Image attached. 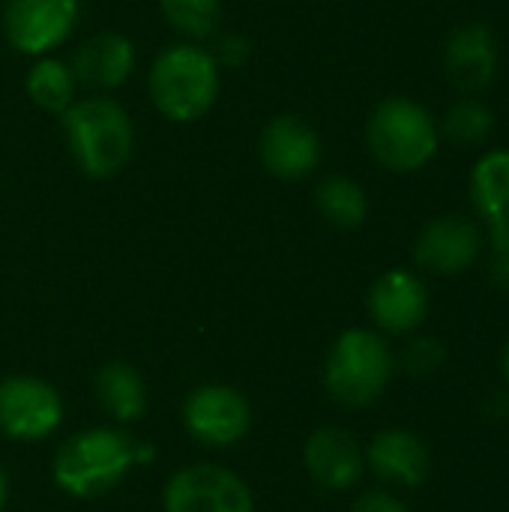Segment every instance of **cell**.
Returning <instances> with one entry per match:
<instances>
[{
    "mask_svg": "<svg viewBox=\"0 0 509 512\" xmlns=\"http://www.w3.org/2000/svg\"><path fill=\"white\" fill-rule=\"evenodd\" d=\"M60 129L75 168L90 180L117 177L135 153V123L105 93L78 96L60 114Z\"/></svg>",
    "mask_w": 509,
    "mask_h": 512,
    "instance_id": "cell-1",
    "label": "cell"
},
{
    "mask_svg": "<svg viewBox=\"0 0 509 512\" xmlns=\"http://www.w3.org/2000/svg\"><path fill=\"white\" fill-rule=\"evenodd\" d=\"M153 456L156 453L150 444H135L120 429L96 426L60 444L51 474L66 495L87 501L120 486L132 474V468L153 462Z\"/></svg>",
    "mask_w": 509,
    "mask_h": 512,
    "instance_id": "cell-2",
    "label": "cell"
},
{
    "mask_svg": "<svg viewBox=\"0 0 509 512\" xmlns=\"http://www.w3.org/2000/svg\"><path fill=\"white\" fill-rule=\"evenodd\" d=\"M222 66L204 42L165 45L147 72V93L153 108L171 123L201 120L219 99Z\"/></svg>",
    "mask_w": 509,
    "mask_h": 512,
    "instance_id": "cell-3",
    "label": "cell"
},
{
    "mask_svg": "<svg viewBox=\"0 0 509 512\" xmlns=\"http://www.w3.org/2000/svg\"><path fill=\"white\" fill-rule=\"evenodd\" d=\"M396 357L384 333L351 327L339 333L324 363V387L345 408L375 405L393 381Z\"/></svg>",
    "mask_w": 509,
    "mask_h": 512,
    "instance_id": "cell-4",
    "label": "cell"
},
{
    "mask_svg": "<svg viewBox=\"0 0 509 512\" xmlns=\"http://www.w3.org/2000/svg\"><path fill=\"white\" fill-rule=\"evenodd\" d=\"M435 117L408 96L381 99L366 120V144L378 165L396 174H414L438 153Z\"/></svg>",
    "mask_w": 509,
    "mask_h": 512,
    "instance_id": "cell-5",
    "label": "cell"
},
{
    "mask_svg": "<svg viewBox=\"0 0 509 512\" xmlns=\"http://www.w3.org/2000/svg\"><path fill=\"white\" fill-rule=\"evenodd\" d=\"M165 512H255V498L240 474L222 465H186L165 483Z\"/></svg>",
    "mask_w": 509,
    "mask_h": 512,
    "instance_id": "cell-6",
    "label": "cell"
},
{
    "mask_svg": "<svg viewBox=\"0 0 509 512\" xmlns=\"http://www.w3.org/2000/svg\"><path fill=\"white\" fill-rule=\"evenodd\" d=\"M78 15V0H6L3 33L18 54L45 57L72 39Z\"/></svg>",
    "mask_w": 509,
    "mask_h": 512,
    "instance_id": "cell-7",
    "label": "cell"
},
{
    "mask_svg": "<svg viewBox=\"0 0 509 512\" xmlns=\"http://www.w3.org/2000/svg\"><path fill=\"white\" fill-rule=\"evenodd\" d=\"M183 426L192 441L225 450L240 444L252 426V408L237 387L204 384L183 402Z\"/></svg>",
    "mask_w": 509,
    "mask_h": 512,
    "instance_id": "cell-8",
    "label": "cell"
},
{
    "mask_svg": "<svg viewBox=\"0 0 509 512\" xmlns=\"http://www.w3.org/2000/svg\"><path fill=\"white\" fill-rule=\"evenodd\" d=\"M63 423L60 393L33 375H12L0 381V435L12 441H45Z\"/></svg>",
    "mask_w": 509,
    "mask_h": 512,
    "instance_id": "cell-9",
    "label": "cell"
},
{
    "mask_svg": "<svg viewBox=\"0 0 509 512\" xmlns=\"http://www.w3.org/2000/svg\"><path fill=\"white\" fill-rule=\"evenodd\" d=\"M321 159V135L300 114H276L258 132V162L276 180H306L318 171Z\"/></svg>",
    "mask_w": 509,
    "mask_h": 512,
    "instance_id": "cell-10",
    "label": "cell"
},
{
    "mask_svg": "<svg viewBox=\"0 0 509 512\" xmlns=\"http://www.w3.org/2000/svg\"><path fill=\"white\" fill-rule=\"evenodd\" d=\"M366 306L378 333L408 336L429 315V288L417 273L396 267L372 282Z\"/></svg>",
    "mask_w": 509,
    "mask_h": 512,
    "instance_id": "cell-11",
    "label": "cell"
},
{
    "mask_svg": "<svg viewBox=\"0 0 509 512\" xmlns=\"http://www.w3.org/2000/svg\"><path fill=\"white\" fill-rule=\"evenodd\" d=\"M303 465L312 483L324 492H348L360 483L366 471V456L360 441L348 429L324 426L306 438Z\"/></svg>",
    "mask_w": 509,
    "mask_h": 512,
    "instance_id": "cell-12",
    "label": "cell"
},
{
    "mask_svg": "<svg viewBox=\"0 0 509 512\" xmlns=\"http://www.w3.org/2000/svg\"><path fill=\"white\" fill-rule=\"evenodd\" d=\"M480 231L465 216L432 219L414 243V261L435 276H459L480 258Z\"/></svg>",
    "mask_w": 509,
    "mask_h": 512,
    "instance_id": "cell-13",
    "label": "cell"
},
{
    "mask_svg": "<svg viewBox=\"0 0 509 512\" xmlns=\"http://www.w3.org/2000/svg\"><path fill=\"white\" fill-rule=\"evenodd\" d=\"M69 66L75 72L78 87L90 93H111L132 78L138 66V51L129 36L117 30H105V33H93L90 39H84L75 48Z\"/></svg>",
    "mask_w": 509,
    "mask_h": 512,
    "instance_id": "cell-14",
    "label": "cell"
},
{
    "mask_svg": "<svg viewBox=\"0 0 509 512\" xmlns=\"http://www.w3.org/2000/svg\"><path fill=\"white\" fill-rule=\"evenodd\" d=\"M363 456L366 468L393 489H417L432 474V453L411 429H381Z\"/></svg>",
    "mask_w": 509,
    "mask_h": 512,
    "instance_id": "cell-15",
    "label": "cell"
},
{
    "mask_svg": "<svg viewBox=\"0 0 509 512\" xmlns=\"http://www.w3.org/2000/svg\"><path fill=\"white\" fill-rule=\"evenodd\" d=\"M444 72L468 96L492 87L498 75L495 33L483 21L459 24L444 45Z\"/></svg>",
    "mask_w": 509,
    "mask_h": 512,
    "instance_id": "cell-16",
    "label": "cell"
},
{
    "mask_svg": "<svg viewBox=\"0 0 509 512\" xmlns=\"http://www.w3.org/2000/svg\"><path fill=\"white\" fill-rule=\"evenodd\" d=\"M471 201L492 246H509V150H492L474 165Z\"/></svg>",
    "mask_w": 509,
    "mask_h": 512,
    "instance_id": "cell-17",
    "label": "cell"
},
{
    "mask_svg": "<svg viewBox=\"0 0 509 512\" xmlns=\"http://www.w3.org/2000/svg\"><path fill=\"white\" fill-rule=\"evenodd\" d=\"M24 90H27V99L39 111L57 114V117L78 99L75 72H72L69 60H63L57 54L33 57V66L24 75Z\"/></svg>",
    "mask_w": 509,
    "mask_h": 512,
    "instance_id": "cell-18",
    "label": "cell"
},
{
    "mask_svg": "<svg viewBox=\"0 0 509 512\" xmlns=\"http://www.w3.org/2000/svg\"><path fill=\"white\" fill-rule=\"evenodd\" d=\"M312 201H315L318 216L327 225L339 228V231H354L369 216V195L348 174H327V177H321L318 186H315Z\"/></svg>",
    "mask_w": 509,
    "mask_h": 512,
    "instance_id": "cell-19",
    "label": "cell"
},
{
    "mask_svg": "<svg viewBox=\"0 0 509 512\" xmlns=\"http://www.w3.org/2000/svg\"><path fill=\"white\" fill-rule=\"evenodd\" d=\"M96 396L117 423H135L147 411V387L129 363H108L96 375Z\"/></svg>",
    "mask_w": 509,
    "mask_h": 512,
    "instance_id": "cell-20",
    "label": "cell"
},
{
    "mask_svg": "<svg viewBox=\"0 0 509 512\" xmlns=\"http://www.w3.org/2000/svg\"><path fill=\"white\" fill-rule=\"evenodd\" d=\"M159 12L186 42H207L219 33L222 0H159Z\"/></svg>",
    "mask_w": 509,
    "mask_h": 512,
    "instance_id": "cell-21",
    "label": "cell"
},
{
    "mask_svg": "<svg viewBox=\"0 0 509 512\" xmlns=\"http://www.w3.org/2000/svg\"><path fill=\"white\" fill-rule=\"evenodd\" d=\"M495 129V114L489 111V105H483L474 96H465L459 102L450 105V111L444 114L438 132H444L456 147H474L483 144Z\"/></svg>",
    "mask_w": 509,
    "mask_h": 512,
    "instance_id": "cell-22",
    "label": "cell"
},
{
    "mask_svg": "<svg viewBox=\"0 0 509 512\" xmlns=\"http://www.w3.org/2000/svg\"><path fill=\"white\" fill-rule=\"evenodd\" d=\"M447 363V345L435 336H417L402 354V366L411 378H432Z\"/></svg>",
    "mask_w": 509,
    "mask_h": 512,
    "instance_id": "cell-23",
    "label": "cell"
},
{
    "mask_svg": "<svg viewBox=\"0 0 509 512\" xmlns=\"http://www.w3.org/2000/svg\"><path fill=\"white\" fill-rule=\"evenodd\" d=\"M210 51H213V57H216V63L222 69H240L252 57V42H249V36L228 30V33H216L213 36V48Z\"/></svg>",
    "mask_w": 509,
    "mask_h": 512,
    "instance_id": "cell-24",
    "label": "cell"
},
{
    "mask_svg": "<svg viewBox=\"0 0 509 512\" xmlns=\"http://www.w3.org/2000/svg\"><path fill=\"white\" fill-rule=\"evenodd\" d=\"M351 512H411V510H408V504H405L402 498H396L393 492L378 489V492H363V495L354 501Z\"/></svg>",
    "mask_w": 509,
    "mask_h": 512,
    "instance_id": "cell-25",
    "label": "cell"
},
{
    "mask_svg": "<svg viewBox=\"0 0 509 512\" xmlns=\"http://www.w3.org/2000/svg\"><path fill=\"white\" fill-rule=\"evenodd\" d=\"M480 414L486 423L492 426H504L509 423V390H495V393H486L483 405H480Z\"/></svg>",
    "mask_w": 509,
    "mask_h": 512,
    "instance_id": "cell-26",
    "label": "cell"
},
{
    "mask_svg": "<svg viewBox=\"0 0 509 512\" xmlns=\"http://www.w3.org/2000/svg\"><path fill=\"white\" fill-rule=\"evenodd\" d=\"M489 282H492L501 294H509V246H492Z\"/></svg>",
    "mask_w": 509,
    "mask_h": 512,
    "instance_id": "cell-27",
    "label": "cell"
},
{
    "mask_svg": "<svg viewBox=\"0 0 509 512\" xmlns=\"http://www.w3.org/2000/svg\"><path fill=\"white\" fill-rule=\"evenodd\" d=\"M6 498H9V477H6V471L0 468V510L6 507Z\"/></svg>",
    "mask_w": 509,
    "mask_h": 512,
    "instance_id": "cell-28",
    "label": "cell"
},
{
    "mask_svg": "<svg viewBox=\"0 0 509 512\" xmlns=\"http://www.w3.org/2000/svg\"><path fill=\"white\" fill-rule=\"evenodd\" d=\"M501 369H504V381H507V390H509V342H507V348H504V357H501Z\"/></svg>",
    "mask_w": 509,
    "mask_h": 512,
    "instance_id": "cell-29",
    "label": "cell"
}]
</instances>
